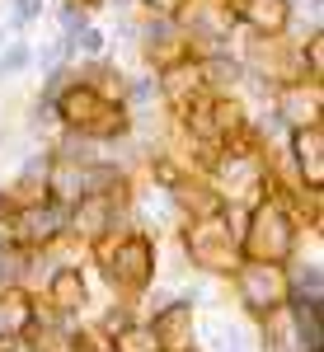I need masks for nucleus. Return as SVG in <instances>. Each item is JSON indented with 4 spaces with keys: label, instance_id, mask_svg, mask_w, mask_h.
Wrapping results in <instances>:
<instances>
[{
    "label": "nucleus",
    "instance_id": "1",
    "mask_svg": "<svg viewBox=\"0 0 324 352\" xmlns=\"http://www.w3.org/2000/svg\"><path fill=\"white\" fill-rule=\"evenodd\" d=\"M292 249H296V221L287 217V207L272 202V197L259 202L254 217H249V230H244V254H249V263L277 268Z\"/></svg>",
    "mask_w": 324,
    "mask_h": 352
},
{
    "label": "nucleus",
    "instance_id": "2",
    "mask_svg": "<svg viewBox=\"0 0 324 352\" xmlns=\"http://www.w3.org/2000/svg\"><path fill=\"white\" fill-rule=\"evenodd\" d=\"M56 113L85 136H113L127 127V113L118 109L108 94H99L94 85H71L61 99H56Z\"/></svg>",
    "mask_w": 324,
    "mask_h": 352
},
{
    "label": "nucleus",
    "instance_id": "3",
    "mask_svg": "<svg viewBox=\"0 0 324 352\" xmlns=\"http://www.w3.org/2000/svg\"><path fill=\"white\" fill-rule=\"evenodd\" d=\"M184 244H188L197 268H207V272H230L235 268V235H230V221L221 217V212H207L202 221H193Z\"/></svg>",
    "mask_w": 324,
    "mask_h": 352
},
{
    "label": "nucleus",
    "instance_id": "4",
    "mask_svg": "<svg viewBox=\"0 0 324 352\" xmlns=\"http://www.w3.org/2000/svg\"><path fill=\"white\" fill-rule=\"evenodd\" d=\"M104 272L113 287L122 292H141L155 272V249L146 235H122L118 244H104Z\"/></svg>",
    "mask_w": 324,
    "mask_h": 352
},
{
    "label": "nucleus",
    "instance_id": "5",
    "mask_svg": "<svg viewBox=\"0 0 324 352\" xmlns=\"http://www.w3.org/2000/svg\"><path fill=\"white\" fill-rule=\"evenodd\" d=\"M240 300L249 305V310H277L282 300H287V277H282V268H268V263H249V268H240Z\"/></svg>",
    "mask_w": 324,
    "mask_h": 352
},
{
    "label": "nucleus",
    "instance_id": "6",
    "mask_svg": "<svg viewBox=\"0 0 324 352\" xmlns=\"http://www.w3.org/2000/svg\"><path fill=\"white\" fill-rule=\"evenodd\" d=\"M188 132L197 141H226L240 132V109L230 99H197L188 109Z\"/></svg>",
    "mask_w": 324,
    "mask_h": 352
},
{
    "label": "nucleus",
    "instance_id": "7",
    "mask_svg": "<svg viewBox=\"0 0 324 352\" xmlns=\"http://www.w3.org/2000/svg\"><path fill=\"white\" fill-rule=\"evenodd\" d=\"M118 202H122V184L108 192H89L76 202V212H71V226L80 230L85 240H99L108 226H113V212H118Z\"/></svg>",
    "mask_w": 324,
    "mask_h": 352
},
{
    "label": "nucleus",
    "instance_id": "8",
    "mask_svg": "<svg viewBox=\"0 0 324 352\" xmlns=\"http://www.w3.org/2000/svg\"><path fill=\"white\" fill-rule=\"evenodd\" d=\"M235 19L259 38H277L292 24V5L287 0H235Z\"/></svg>",
    "mask_w": 324,
    "mask_h": 352
},
{
    "label": "nucleus",
    "instance_id": "9",
    "mask_svg": "<svg viewBox=\"0 0 324 352\" xmlns=\"http://www.w3.org/2000/svg\"><path fill=\"white\" fill-rule=\"evenodd\" d=\"M122 179L113 174V169H76V164H61L56 169V179H52V192L56 197H89V192H108V188H118Z\"/></svg>",
    "mask_w": 324,
    "mask_h": 352
},
{
    "label": "nucleus",
    "instance_id": "10",
    "mask_svg": "<svg viewBox=\"0 0 324 352\" xmlns=\"http://www.w3.org/2000/svg\"><path fill=\"white\" fill-rule=\"evenodd\" d=\"M292 151H296V164H301V174H305V184L320 188L324 184V127L320 122H301L296 136H292Z\"/></svg>",
    "mask_w": 324,
    "mask_h": 352
},
{
    "label": "nucleus",
    "instance_id": "11",
    "mask_svg": "<svg viewBox=\"0 0 324 352\" xmlns=\"http://www.w3.org/2000/svg\"><path fill=\"white\" fill-rule=\"evenodd\" d=\"M28 324H33V300L14 287L0 292V343H14L19 333H28Z\"/></svg>",
    "mask_w": 324,
    "mask_h": 352
},
{
    "label": "nucleus",
    "instance_id": "12",
    "mask_svg": "<svg viewBox=\"0 0 324 352\" xmlns=\"http://www.w3.org/2000/svg\"><path fill=\"white\" fill-rule=\"evenodd\" d=\"M188 324H193V310L188 305H169L164 315H155V348H169V352H184L188 348Z\"/></svg>",
    "mask_w": 324,
    "mask_h": 352
},
{
    "label": "nucleus",
    "instance_id": "13",
    "mask_svg": "<svg viewBox=\"0 0 324 352\" xmlns=\"http://www.w3.org/2000/svg\"><path fill=\"white\" fill-rule=\"evenodd\" d=\"M61 221H66V212L56 202H47V207H28L19 217V230H24V240H52L61 230Z\"/></svg>",
    "mask_w": 324,
    "mask_h": 352
},
{
    "label": "nucleus",
    "instance_id": "14",
    "mask_svg": "<svg viewBox=\"0 0 324 352\" xmlns=\"http://www.w3.org/2000/svg\"><path fill=\"white\" fill-rule=\"evenodd\" d=\"M85 300V282H80V272L76 268H61L52 277V305H61V310H76Z\"/></svg>",
    "mask_w": 324,
    "mask_h": 352
},
{
    "label": "nucleus",
    "instance_id": "15",
    "mask_svg": "<svg viewBox=\"0 0 324 352\" xmlns=\"http://www.w3.org/2000/svg\"><path fill=\"white\" fill-rule=\"evenodd\" d=\"M188 5V0H184ZM188 24H193V33H207V38H221V28L230 24L216 5H207V0H197V5H188Z\"/></svg>",
    "mask_w": 324,
    "mask_h": 352
},
{
    "label": "nucleus",
    "instance_id": "16",
    "mask_svg": "<svg viewBox=\"0 0 324 352\" xmlns=\"http://www.w3.org/2000/svg\"><path fill=\"white\" fill-rule=\"evenodd\" d=\"M296 324H301V343H305V352H320V329H315V300H301Z\"/></svg>",
    "mask_w": 324,
    "mask_h": 352
},
{
    "label": "nucleus",
    "instance_id": "17",
    "mask_svg": "<svg viewBox=\"0 0 324 352\" xmlns=\"http://www.w3.org/2000/svg\"><path fill=\"white\" fill-rule=\"evenodd\" d=\"M118 352H160V348H155V333L151 329H127L118 338Z\"/></svg>",
    "mask_w": 324,
    "mask_h": 352
},
{
    "label": "nucleus",
    "instance_id": "18",
    "mask_svg": "<svg viewBox=\"0 0 324 352\" xmlns=\"http://www.w3.org/2000/svg\"><path fill=\"white\" fill-rule=\"evenodd\" d=\"M310 76H315V80L324 76V38H320V33L310 38Z\"/></svg>",
    "mask_w": 324,
    "mask_h": 352
},
{
    "label": "nucleus",
    "instance_id": "19",
    "mask_svg": "<svg viewBox=\"0 0 324 352\" xmlns=\"http://www.w3.org/2000/svg\"><path fill=\"white\" fill-rule=\"evenodd\" d=\"M76 43H80V52H99V47H104V38H99L94 28H85V33L76 38Z\"/></svg>",
    "mask_w": 324,
    "mask_h": 352
},
{
    "label": "nucleus",
    "instance_id": "20",
    "mask_svg": "<svg viewBox=\"0 0 324 352\" xmlns=\"http://www.w3.org/2000/svg\"><path fill=\"white\" fill-rule=\"evenodd\" d=\"M141 5H151V10H160V14H169V10H179L184 0H141Z\"/></svg>",
    "mask_w": 324,
    "mask_h": 352
},
{
    "label": "nucleus",
    "instance_id": "21",
    "mask_svg": "<svg viewBox=\"0 0 324 352\" xmlns=\"http://www.w3.org/2000/svg\"><path fill=\"white\" fill-rule=\"evenodd\" d=\"M38 5H43V0H19V19H33V14H38Z\"/></svg>",
    "mask_w": 324,
    "mask_h": 352
},
{
    "label": "nucleus",
    "instance_id": "22",
    "mask_svg": "<svg viewBox=\"0 0 324 352\" xmlns=\"http://www.w3.org/2000/svg\"><path fill=\"white\" fill-rule=\"evenodd\" d=\"M76 10H94V5H104V0H71Z\"/></svg>",
    "mask_w": 324,
    "mask_h": 352
}]
</instances>
